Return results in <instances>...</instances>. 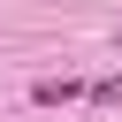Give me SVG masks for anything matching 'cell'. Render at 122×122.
Segmentation results:
<instances>
[{"label": "cell", "instance_id": "cell-1", "mask_svg": "<svg viewBox=\"0 0 122 122\" xmlns=\"http://www.w3.org/2000/svg\"><path fill=\"white\" fill-rule=\"evenodd\" d=\"M76 92H84L76 76H38V84H30V99H38V107H69Z\"/></svg>", "mask_w": 122, "mask_h": 122}, {"label": "cell", "instance_id": "cell-2", "mask_svg": "<svg viewBox=\"0 0 122 122\" xmlns=\"http://www.w3.org/2000/svg\"><path fill=\"white\" fill-rule=\"evenodd\" d=\"M114 53H122V38H114Z\"/></svg>", "mask_w": 122, "mask_h": 122}]
</instances>
